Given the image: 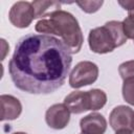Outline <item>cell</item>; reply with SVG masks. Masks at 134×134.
<instances>
[{"mask_svg":"<svg viewBox=\"0 0 134 134\" xmlns=\"http://www.w3.org/2000/svg\"><path fill=\"white\" fill-rule=\"evenodd\" d=\"M72 53L62 40L43 34H28L15 46L8 63L14 85L30 94H49L66 81Z\"/></svg>","mask_w":134,"mask_h":134,"instance_id":"1","label":"cell"},{"mask_svg":"<svg viewBox=\"0 0 134 134\" xmlns=\"http://www.w3.org/2000/svg\"><path fill=\"white\" fill-rule=\"evenodd\" d=\"M35 29L43 35L59 36L71 53H77L83 46L82 29L76 18L69 12L59 9L50 13L37 22Z\"/></svg>","mask_w":134,"mask_h":134,"instance_id":"2","label":"cell"},{"mask_svg":"<svg viewBox=\"0 0 134 134\" xmlns=\"http://www.w3.org/2000/svg\"><path fill=\"white\" fill-rule=\"evenodd\" d=\"M127 40L122 23L114 20L91 29L88 36V44L91 51L99 54L113 51L115 48L124 45Z\"/></svg>","mask_w":134,"mask_h":134,"instance_id":"3","label":"cell"},{"mask_svg":"<svg viewBox=\"0 0 134 134\" xmlns=\"http://www.w3.org/2000/svg\"><path fill=\"white\" fill-rule=\"evenodd\" d=\"M107 103V94L100 89L89 91H72L65 98L64 104L73 114H81L85 111H96Z\"/></svg>","mask_w":134,"mask_h":134,"instance_id":"4","label":"cell"},{"mask_svg":"<svg viewBox=\"0 0 134 134\" xmlns=\"http://www.w3.org/2000/svg\"><path fill=\"white\" fill-rule=\"evenodd\" d=\"M98 67L90 61H82L77 63L69 74L70 87L77 89L93 84L98 77Z\"/></svg>","mask_w":134,"mask_h":134,"instance_id":"5","label":"cell"},{"mask_svg":"<svg viewBox=\"0 0 134 134\" xmlns=\"http://www.w3.org/2000/svg\"><path fill=\"white\" fill-rule=\"evenodd\" d=\"M9 22L18 28H26L36 19L35 8L31 2L18 1L13 4L8 14Z\"/></svg>","mask_w":134,"mask_h":134,"instance_id":"6","label":"cell"},{"mask_svg":"<svg viewBox=\"0 0 134 134\" xmlns=\"http://www.w3.org/2000/svg\"><path fill=\"white\" fill-rule=\"evenodd\" d=\"M109 124L116 132L120 130L134 131V111L128 106L119 105L115 107L109 115Z\"/></svg>","mask_w":134,"mask_h":134,"instance_id":"7","label":"cell"},{"mask_svg":"<svg viewBox=\"0 0 134 134\" xmlns=\"http://www.w3.org/2000/svg\"><path fill=\"white\" fill-rule=\"evenodd\" d=\"M70 110L63 104H54L50 106L45 113V121L47 126L54 130L64 129L70 121Z\"/></svg>","mask_w":134,"mask_h":134,"instance_id":"8","label":"cell"},{"mask_svg":"<svg viewBox=\"0 0 134 134\" xmlns=\"http://www.w3.org/2000/svg\"><path fill=\"white\" fill-rule=\"evenodd\" d=\"M80 128L84 134H104L107 130V120L102 114L92 112L80 120Z\"/></svg>","mask_w":134,"mask_h":134,"instance_id":"9","label":"cell"},{"mask_svg":"<svg viewBox=\"0 0 134 134\" xmlns=\"http://www.w3.org/2000/svg\"><path fill=\"white\" fill-rule=\"evenodd\" d=\"M1 100V120H14L22 113V105L20 100L8 94H2Z\"/></svg>","mask_w":134,"mask_h":134,"instance_id":"10","label":"cell"},{"mask_svg":"<svg viewBox=\"0 0 134 134\" xmlns=\"http://www.w3.org/2000/svg\"><path fill=\"white\" fill-rule=\"evenodd\" d=\"M32 6L35 8L36 13V19L37 18H45L47 15H49L52 12L61 9V3L58 1H45V0H40V1H34L31 2Z\"/></svg>","mask_w":134,"mask_h":134,"instance_id":"11","label":"cell"},{"mask_svg":"<svg viewBox=\"0 0 134 134\" xmlns=\"http://www.w3.org/2000/svg\"><path fill=\"white\" fill-rule=\"evenodd\" d=\"M121 92L124 99L131 106H134V77L124 80Z\"/></svg>","mask_w":134,"mask_h":134,"instance_id":"12","label":"cell"},{"mask_svg":"<svg viewBox=\"0 0 134 134\" xmlns=\"http://www.w3.org/2000/svg\"><path fill=\"white\" fill-rule=\"evenodd\" d=\"M118 72L122 80L134 77V60L121 63L118 66Z\"/></svg>","mask_w":134,"mask_h":134,"instance_id":"13","label":"cell"},{"mask_svg":"<svg viewBox=\"0 0 134 134\" xmlns=\"http://www.w3.org/2000/svg\"><path fill=\"white\" fill-rule=\"evenodd\" d=\"M75 3L81 7L83 12L87 14H93L100 8L104 1H77Z\"/></svg>","mask_w":134,"mask_h":134,"instance_id":"14","label":"cell"},{"mask_svg":"<svg viewBox=\"0 0 134 134\" xmlns=\"http://www.w3.org/2000/svg\"><path fill=\"white\" fill-rule=\"evenodd\" d=\"M121 23L127 39L134 40V15H128V17Z\"/></svg>","mask_w":134,"mask_h":134,"instance_id":"15","label":"cell"},{"mask_svg":"<svg viewBox=\"0 0 134 134\" xmlns=\"http://www.w3.org/2000/svg\"><path fill=\"white\" fill-rule=\"evenodd\" d=\"M115 134H133V132L129 130H120V131H116Z\"/></svg>","mask_w":134,"mask_h":134,"instance_id":"16","label":"cell"},{"mask_svg":"<svg viewBox=\"0 0 134 134\" xmlns=\"http://www.w3.org/2000/svg\"><path fill=\"white\" fill-rule=\"evenodd\" d=\"M128 13H129V15H134V6H133V7H132Z\"/></svg>","mask_w":134,"mask_h":134,"instance_id":"17","label":"cell"},{"mask_svg":"<svg viewBox=\"0 0 134 134\" xmlns=\"http://www.w3.org/2000/svg\"><path fill=\"white\" fill-rule=\"evenodd\" d=\"M13 134H27V133H25V132H15Z\"/></svg>","mask_w":134,"mask_h":134,"instance_id":"18","label":"cell"},{"mask_svg":"<svg viewBox=\"0 0 134 134\" xmlns=\"http://www.w3.org/2000/svg\"><path fill=\"white\" fill-rule=\"evenodd\" d=\"M81 134H84V133H81Z\"/></svg>","mask_w":134,"mask_h":134,"instance_id":"19","label":"cell"},{"mask_svg":"<svg viewBox=\"0 0 134 134\" xmlns=\"http://www.w3.org/2000/svg\"><path fill=\"white\" fill-rule=\"evenodd\" d=\"M133 41H134V40H133Z\"/></svg>","mask_w":134,"mask_h":134,"instance_id":"20","label":"cell"}]
</instances>
